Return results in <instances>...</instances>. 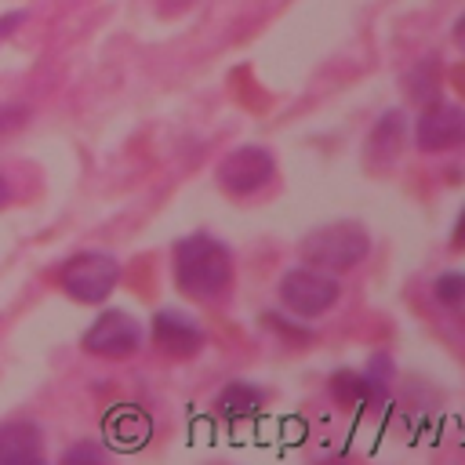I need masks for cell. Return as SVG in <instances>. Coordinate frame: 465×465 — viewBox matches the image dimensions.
Listing matches in <instances>:
<instances>
[{
    "label": "cell",
    "instance_id": "10",
    "mask_svg": "<svg viewBox=\"0 0 465 465\" xmlns=\"http://www.w3.org/2000/svg\"><path fill=\"white\" fill-rule=\"evenodd\" d=\"M403 142H407V120H403V113L400 109H385L378 116V124L371 127L367 145H363L367 167H378V171L392 167L396 156H400V149H403Z\"/></svg>",
    "mask_w": 465,
    "mask_h": 465
},
{
    "label": "cell",
    "instance_id": "6",
    "mask_svg": "<svg viewBox=\"0 0 465 465\" xmlns=\"http://www.w3.org/2000/svg\"><path fill=\"white\" fill-rule=\"evenodd\" d=\"M214 178L222 185L225 196L247 200L254 193H262L272 178H276V160L265 145H240L232 153H225L214 167Z\"/></svg>",
    "mask_w": 465,
    "mask_h": 465
},
{
    "label": "cell",
    "instance_id": "8",
    "mask_svg": "<svg viewBox=\"0 0 465 465\" xmlns=\"http://www.w3.org/2000/svg\"><path fill=\"white\" fill-rule=\"evenodd\" d=\"M414 145L421 153H450L465 145V109L454 102H429L414 124Z\"/></svg>",
    "mask_w": 465,
    "mask_h": 465
},
{
    "label": "cell",
    "instance_id": "18",
    "mask_svg": "<svg viewBox=\"0 0 465 465\" xmlns=\"http://www.w3.org/2000/svg\"><path fill=\"white\" fill-rule=\"evenodd\" d=\"M450 36H454V47L465 54V11L454 18V29H450Z\"/></svg>",
    "mask_w": 465,
    "mask_h": 465
},
{
    "label": "cell",
    "instance_id": "1",
    "mask_svg": "<svg viewBox=\"0 0 465 465\" xmlns=\"http://www.w3.org/2000/svg\"><path fill=\"white\" fill-rule=\"evenodd\" d=\"M174 287L193 302H218L232 287V251L211 232H189L171 251Z\"/></svg>",
    "mask_w": 465,
    "mask_h": 465
},
{
    "label": "cell",
    "instance_id": "5",
    "mask_svg": "<svg viewBox=\"0 0 465 465\" xmlns=\"http://www.w3.org/2000/svg\"><path fill=\"white\" fill-rule=\"evenodd\" d=\"M396 378V367H392V356L389 352H378L367 360L363 371H349V367H338L331 374V396L334 403L341 407H381L389 400V385Z\"/></svg>",
    "mask_w": 465,
    "mask_h": 465
},
{
    "label": "cell",
    "instance_id": "3",
    "mask_svg": "<svg viewBox=\"0 0 465 465\" xmlns=\"http://www.w3.org/2000/svg\"><path fill=\"white\" fill-rule=\"evenodd\" d=\"M341 287L334 280V272L327 269H316V265H294L280 276L276 283V298L287 312L302 316V320H316L323 316L327 309H334Z\"/></svg>",
    "mask_w": 465,
    "mask_h": 465
},
{
    "label": "cell",
    "instance_id": "12",
    "mask_svg": "<svg viewBox=\"0 0 465 465\" xmlns=\"http://www.w3.org/2000/svg\"><path fill=\"white\" fill-rule=\"evenodd\" d=\"M262 407H265V389L254 385V381H247V378H232V381H225L222 392L214 396V411H218V418H225L229 425L258 418Z\"/></svg>",
    "mask_w": 465,
    "mask_h": 465
},
{
    "label": "cell",
    "instance_id": "11",
    "mask_svg": "<svg viewBox=\"0 0 465 465\" xmlns=\"http://www.w3.org/2000/svg\"><path fill=\"white\" fill-rule=\"evenodd\" d=\"M44 458V432L29 418L0 421V465H33Z\"/></svg>",
    "mask_w": 465,
    "mask_h": 465
},
{
    "label": "cell",
    "instance_id": "15",
    "mask_svg": "<svg viewBox=\"0 0 465 465\" xmlns=\"http://www.w3.org/2000/svg\"><path fill=\"white\" fill-rule=\"evenodd\" d=\"M102 458H105V447H102V443H76V447H69V450L62 454L65 465H76V461H102Z\"/></svg>",
    "mask_w": 465,
    "mask_h": 465
},
{
    "label": "cell",
    "instance_id": "4",
    "mask_svg": "<svg viewBox=\"0 0 465 465\" xmlns=\"http://www.w3.org/2000/svg\"><path fill=\"white\" fill-rule=\"evenodd\" d=\"M120 280V262L109 251H80L73 258H65V265L58 269V283L73 302L84 305H98L113 294Z\"/></svg>",
    "mask_w": 465,
    "mask_h": 465
},
{
    "label": "cell",
    "instance_id": "13",
    "mask_svg": "<svg viewBox=\"0 0 465 465\" xmlns=\"http://www.w3.org/2000/svg\"><path fill=\"white\" fill-rule=\"evenodd\" d=\"M105 440L116 447V450H138L145 440H149V432H153V421H149V414L145 411H138V407H131V403H120V407H113L109 414H105Z\"/></svg>",
    "mask_w": 465,
    "mask_h": 465
},
{
    "label": "cell",
    "instance_id": "17",
    "mask_svg": "<svg viewBox=\"0 0 465 465\" xmlns=\"http://www.w3.org/2000/svg\"><path fill=\"white\" fill-rule=\"evenodd\" d=\"M22 22H25V11H11V15H4V18H0V40H4L15 25H22Z\"/></svg>",
    "mask_w": 465,
    "mask_h": 465
},
{
    "label": "cell",
    "instance_id": "7",
    "mask_svg": "<svg viewBox=\"0 0 465 465\" xmlns=\"http://www.w3.org/2000/svg\"><path fill=\"white\" fill-rule=\"evenodd\" d=\"M84 352L105 360H127L142 349V323L124 309H105L80 338Z\"/></svg>",
    "mask_w": 465,
    "mask_h": 465
},
{
    "label": "cell",
    "instance_id": "14",
    "mask_svg": "<svg viewBox=\"0 0 465 465\" xmlns=\"http://www.w3.org/2000/svg\"><path fill=\"white\" fill-rule=\"evenodd\" d=\"M432 298H436L440 305H447V309L465 305V272H458V269L440 272V276L432 280Z\"/></svg>",
    "mask_w": 465,
    "mask_h": 465
},
{
    "label": "cell",
    "instance_id": "9",
    "mask_svg": "<svg viewBox=\"0 0 465 465\" xmlns=\"http://www.w3.org/2000/svg\"><path fill=\"white\" fill-rule=\"evenodd\" d=\"M203 341H207V334L196 323V316H189L182 309H156L153 312V345L163 356L189 360L203 349Z\"/></svg>",
    "mask_w": 465,
    "mask_h": 465
},
{
    "label": "cell",
    "instance_id": "2",
    "mask_svg": "<svg viewBox=\"0 0 465 465\" xmlns=\"http://www.w3.org/2000/svg\"><path fill=\"white\" fill-rule=\"evenodd\" d=\"M302 258L327 272H349L371 254V236L360 222H327L302 240Z\"/></svg>",
    "mask_w": 465,
    "mask_h": 465
},
{
    "label": "cell",
    "instance_id": "16",
    "mask_svg": "<svg viewBox=\"0 0 465 465\" xmlns=\"http://www.w3.org/2000/svg\"><path fill=\"white\" fill-rule=\"evenodd\" d=\"M450 247L454 251H465V207H461V214H458V222L450 229Z\"/></svg>",
    "mask_w": 465,
    "mask_h": 465
},
{
    "label": "cell",
    "instance_id": "19",
    "mask_svg": "<svg viewBox=\"0 0 465 465\" xmlns=\"http://www.w3.org/2000/svg\"><path fill=\"white\" fill-rule=\"evenodd\" d=\"M7 200H11V185H7V182H4V174H0V207H4Z\"/></svg>",
    "mask_w": 465,
    "mask_h": 465
}]
</instances>
